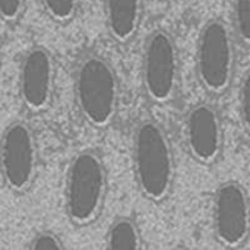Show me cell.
<instances>
[{
    "label": "cell",
    "instance_id": "cell-12",
    "mask_svg": "<svg viewBox=\"0 0 250 250\" xmlns=\"http://www.w3.org/2000/svg\"><path fill=\"white\" fill-rule=\"evenodd\" d=\"M79 0H42V6L51 19L66 22L76 13Z\"/></svg>",
    "mask_w": 250,
    "mask_h": 250
},
{
    "label": "cell",
    "instance_id": "cell-13",
    "mask_svg": "<svg viewBox=\"0 0 250 250\" xmlns=\"http://www.w3.org/2000/svg\"><path fill=\"white\" fill-rule=\"evenodd\" d=\"M236 29L242 40L250 41V0H234Z\"/></svg>",
    "mask_w": 250,
    "mask_h": 250
},
{
    "label": "cell",
    "instance_id": "cell-15",
    "mask_svg": "<svg viewBox=\"0 0 250 250\" xmlns=\"http://www.w3.org/2000/svg\"><path fill=\"white\" fill-rule=\"evenodd\" d=\"M239 111L242 122L249 127V113H250V78L249 73L243 78L240 92H239Z\"/></svg>",
    "mask_w": 250,
    "mask_h": 250
},
{
    "label": "cell",
    "instance_id": "cell-6",
    "mask_svg": "<svg viewBox=\"0 0 250 250\" xmlns=\"http://www.w3.org/2000/svg\"><path fill=\"white\" fill-rule=\"evenodd\" d=\"M179 60L173 37L158 29L145 44L142 57V79L146 94L158 103L170 101L177 89Z\"/></svg>",
    "mask_w": 250,
    "mask_h": 250
},
{
    "label": "cell",
    "instance_id": "cell-3",
    "mask_svg": "<svg viewBox=\"0 0 250 250\" xmlns=\"http://www.w3.org/2000/svg\"><path fill=\"white\" fill-rule=\"evenodd\" d=\"M107 193V170L94 151L78 152L66 171L64 207L76 226L91 224L100 214Z\"/></svg>",
    "mask_w": 250,
    "mask_h": 250
},
{
    "label": "cell",
    "instance_id": "cell-14",
    "mask_svg": "<svg viewBox=\"0 0 250 250\" xmlns=\"http://www.w3.org/2000/svg\"><path fill=\"white\" fill-rule=\"evenodd\" d=\"M29 249L32 250H48V249H63L62 239L54 234L53 231H40L31 239Z\"/></svg>",
    "mask_w": 250,
    "mask_h": 250
},
{
    "label": "cell",
    "instance_id": "cell-10",
    "mask_svg": "<svg viewBox=\"0 0 250 250\" xmlns=\"http://www.w3.org/2000/svg\"><path fill=\"white\" fill-rule=\"evenodd\" d=\"M110 34L117 41H129L142 21V0H104Z\"/></svg>",
    "mask_w": 250,
    "mask_h": 250
},
{
    "label": "cell",
    "instance_id": "cell-2",
    "mask_svg": "<svg viewBox=\"0 0 250 250\" xmlns=\"http://www.w3.org/2000/svg\"><path fill=\"white\" fill-rule=\"evenodd\" d=\"M75 97L81 114L89 125L104 127L114 120L119 108V81L104 57L89 54L78 63Z\"/></svg>",
    "mask_w": 250,
    "mask_h": 250
},
{
    "label": "cell",
    "instance_id": "cell-1",
    "mask_svg": "<svg viewBox=\"0 0 250 250\" xmlns=\"http://www.w3.org/2000/svg\"><path fill=\"white\" fill-rule=\"evenodd\" d=\"M132 157L142 195L155 202L167 198L174 180V157L170 139L160 123L144 120L136 126Z\"/></svg>",
    "mask_w": 250,
    "mask_h": 250
},
{
    "label": "cell",
    "instance_id": "cell-8",
    "mask_svg": "<svg viewBox=\"0 0 250 250\" xmlns=\"http://www.w3.org/2000/svg\"><path fill=\"white\" fill-rule=\"evenodd\" d=\"M56 66L51 53L44 47L26 51L19 67V95L31 111L44 110L53 97Z\"/></svg>",
    "mask_w": 250,
    "mask_h": 250
},
{
    "label": "cell",
    "instance_id": "cell-4",
    "mask_svg": "<svg viewBox=\"0 0 250 250\" xmlns=\"http://www.w3.org/2000/svg\"><path fill=\"white\" fill-rule=\"evenodd\" d=\"M196 70L205 89L224 92L233 79L234 42L229 26L220 19L208 21L199 34L196 47Z\"/></svg>",
    "mask_w": 250,
    "mask_h": 250
},
{
    "label": "cell",
    "instance_id": "cell-5",
    "mask_svg": "<svg viewBox=\"0 0 250 250\" xmlns=\"http://www.w3.org/2000/svg\"><path fill=\"white\" fill-rule=\"evenodd\" d=\"M38 167L37 142L32 129L23 122L10 123L0 139V173L10 190H26Z\"/></svg>",
    "mask_w": 250,
    "mask_h": 250
},
{
    "label": "cell",
    "instance_id": "cell-16",
    "mask_svg": "<svg viewBox=\"0 0 250 250\" xmlns=\"http://www.w3.org/2000/svg\"><path fill=\"white\" fill-rule=\"evenodd\" d=\"M25 6V0H0V18L6 22L16 21Z\"/></svg>",
    "mask_w": 250,
    "mask_h": 250
},
{
    "label": "cell",
    "instance_id": "cell-9",
    "mask_svg": "<svg viewBox=\"0 0 250 250\" xmlns=\"http://www.w3.org/2000/svg\"><path fill=\"white\" fill-rule=\"evenodd\" d=\"M186 142L190 154L202 164H212L223 151L224 135L220 114L208 104L195 105L185 123Z\"/></svg>",
    "mask_w": 250,
    "mask_h": 250
},
{
    "label": "cell",
    "instance_id": "cell-11",
    "mask_svg": "<svg viewBox=\"0 0 250 250\" xmlns=\"http://www.w3.org/2000/svg\"><path fill=\"white\" fill-rule=\"evenodd\" d=\"M141 234L136 224L130 218H117L108 229L107 248L110 250L141 249Z\"/></svg>",
    "mask_w": 250,
    "mask_h": 250
},
{
    "label": "cell",
    "instance_id": "cell-7",
    "mask_svg": "<svg viewBox=\"0 0 250 250\" xmlns=\"http://www.w3.org/2000/svg\"><path fill=\"white\" fill-rule=\"evenodd\" d=\"M214 230L217 239L229 248L242 245L248 237V193L236 182H227L217 189L214 198Z\"/></svg>",
    "mask_w": 250,
    "mask_h": 250
}]
</instances>
